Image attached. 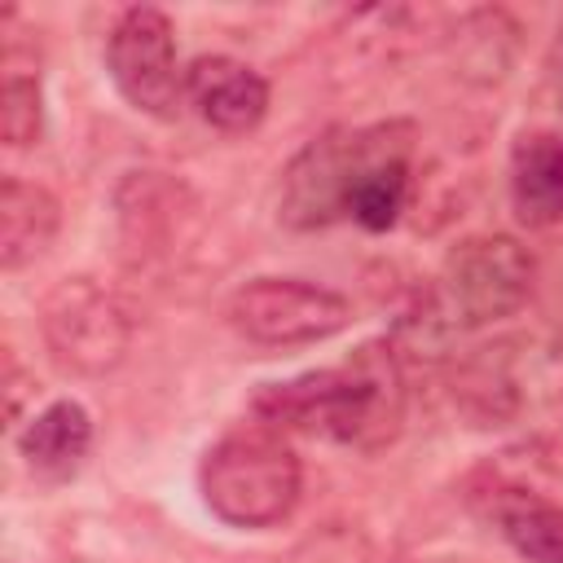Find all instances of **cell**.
I'll use <instances>...</instances> for the list:
<instances>
[{
	"label": "cell",
	"instance_id": "cell-1",
	"mask_svg": "<svg viewBox=\"0 0 563 563\" xmlns=\"http://www.w3.org/2000/svg\"><path fill=\"white\" fill-rule=\"evenodd\" d=\"M405 400V361L387 339H374L339 365L268 383L255 396V418L282 435L299 431L352 449H383L400 435Z\"/></svg>",
	"mask_w": 563,
	"mask_h": 563
},
{
	"label": "cell",
	"instance_id": "cell-2",
	"mask_svg": "<svg viewBox=\"0 0 563 563\" xmlns=\"http://www.w3.org/2000/svg\"><path fill=\"white\" fill-rule=\"evenodd\" d=\"M537 286L532 251L510 233H471L449 246L431 290L422 295V312L400 321L409 352H440L453 334L484 330L493 321L515 317Z\"/></svg>",
	"mask_w": 563,
	"mask_h": 563
},
{
	"label": "cell",
	"instance_id": "cell-3",
	"mask_svg": "<svg viewBox=\"0 0 563 563\" xmlns=\"http://www.w3.org/2000/svg\"><path fill=\"white\" fill-rule=\"evenodd\" d=\"M418 128L409 119L365 123V128H325L312 136L282 172L277 220L295 233L330 229L347 220V202L356 185L387 158H413Z\"/></svg>",
	"mask_w": 563,
	"mask_h": 563
},
{
	"label": "cell",
	"instance_id": "cell-4",
	"mask_svg": "<svg viewBox=\"0 0 563 563\" xmlns=\"http://www.w3.org/2000/svg\"><path fill=\"white\" fill-rule=\"evenodd\" d=\"M198 488L207 510L229 528H273L303 493V462L290 440L268 422H246L224 431L198 466Z\"/></svg>",
	"mask_w": 563,
	"mask_h": 563
},
{
	"label": "cell",
	"instance_id": "cell-5",
	"mask_svg": "<svg viewBox=\"0 0 563 563\" xmlns=\"http://www.w3.org/2000/svg\"><path fill=\"white\" fill-rule=\"evenodd\" d=\"M132 308L101 277L75 273L40 299V339L57 369L75 378H106L132 352Z\"/></svg>",
	"mask_w": 563,
	"mask_h": 563
},
{
	"label": "cell",
	"instance_id": "cell-6",
	"mask_svg": "<svg viewBox=\"0 0 563 563\" xmlns=\"http://www.w3.org/2000/svg\"><path fill=\"white\" fill-rule=\"evenodd\" d=\"M224 321L255 347H308L352 325L347 295L303 277H251L229 303Z\"/></svg>",
	"mask_w": 563,
	"mask_h": 563
},
{
	"label": "cell",
	"instance_id": "cell-7",
	"mask_svg": "<svg viewBox=\"0 0 563 563\" xmlns=\"http://www.w3.org/2000/svg\"><path fill=\"white\" fill-rule=\"evenodd\" d=\"M106 75L132 110L150 119H172L185 101V70L176 57L172 18L154 4L123 9L106 35Z\"/></svg>",
	"mask_w": 563,
	"mask_h": 563
},
{
	"label": "cell",
	"instance_id": "cell-8",
	"mask_svg": "<svg viewBox=\"0 0 563 563\" xmlns=\"http://www.w3.org/2000/svg\"><path fill=\"white\" fill-rule=\"evenodd\" d=\"M185 101L207 128L246 136L268 114V79L229 53H202L185 66Z\"/></svg>",
	"mask_w": 563,
	"mask_h": 563
},
{
	"label": "cell",
	"instance_id": "cell-9",
	"mask_svg": "<svg viewBox=\"0 0 563 563\" xmlns=\"http://www.w3.org/2000/svg\"><path fill=\"white\" fill-rule=\"evenodd\" d=\"M114 207L128 251L163 255L180 238V216L194 211V194L167 172H128L114 194Z\"/></svg>",
	"mask_w": 563,
	"mask_h": 563
},
{
	"label": "cell",
	"instance_id": "cell-10",
	"mask_svg": "<svg viewBox=\"0 0 563 563\" xmlns=\"http://www.w3.org/2000/svg\"><path fill=\"white\" fill-rule=\"evenodd\" d=\"M506 194L519 224L528 229L563 224V136L559 132H523L510 145Z\"/></svg>",
	"mask_w": 563,
	"mask_h": 563
},
{
	"label": "cell",
	"instance_id": "cell-11",
	"mask_svg": "<svg viewBox=\"0 0 563 563\" xmlns=\"http://www.w3.org/2000/svg\"><path fill=\"white\" fill-rule=\"evenodd\" d=\"M92 449V413L62 396L31 413L18 431V453L40 479H70Z\"/></svg>",
	"mask_w": 563,
	"mask_h": 563
},
{
	"label": "cell",
	"instance_id": "cell-12",
	"mask_svg": "<svg viewBox=\"0 0 563 563\" xmlns=\"http://www.w3.org/2000/svg\"><path fill=\"white\" fill-rule=\"evenodd\" d=\"M62 229V202L40 180L4 176L0 180V268L18 273L35 264Z\"/></svg>",
	"mask_w": 563,
	"mask_h": 563
},
{
	"label": "cell",
	"instance_id": "cell-13",
	"mask_svg": "<svg viewBox=\"0 0 563 563\" xmlns=\"http://www.w3.org/2000/svg\"><path fill=\"white\" fill-rule=\"evenodd\" d=\"M493 523L528 563H563V501L532 488H493Z\"/></svg>",
	"mask_w": 563,
	"mask_h": 563
},
{
	"label": "cell",
	"instance_id": "cell-14",
	"mask_svg": "<svg viewBox=\"0 0 563 563\" xmlns=\"http://www.w3.org/2000/svg\"><path fill=\"white\" fill-rule=\"evenodd\" d=\"M457 48V75L475 84H497L515 66L519 53V22L506 9H475L453 31Z\"/></svg>",
	"mask_w": 563,
	"mask_h": 563
},
{
	"label": "cell",
	"instance_id": "cell-15",
	"mask_svg": "<svg viewBox=\"0 0 563 563\" xmlns=\"http://www.w3.org/2000/svg\"><path fill=\"white\" fill-rule=\"evenodd\" d=\"M453 400L475 418V427H497L519 409V383L506 347H484L466 356L453 374Z\"/></svg>",
	"mask_w": 563,
	"mask_h": 563
},
{
	"label": "cell",
	"instance_id": "cell-16",
	"mask_svg": "<svg viewBox=\"0 0 563 563\" xmlns=\"http://www.w3.org/2000/svg\"><path fill=\"white\" fill-rule=\"evenodd\" d=\"M409 198H413V158H387L356 185L347 202V220H356L365 233H387L409 211Z\"/></svg>",
	"mask_w": 563,
	"mask_h": 563
},
{
	"label": "cell",
	"instance_id": "cell-17",
	"mask_svg": "<svg viewBox=\"0 0 563 563\" xmlns=\"http://www.w3.org/2000/svg\"><path fill=\"white\" fill-rule=\"evenodd\" d=\"M0 136L9 150H31L44 136V84L35 66H18L9 57L0 84Z\"/></svg>",
	"mask_w": 563,
	"mask_h": 563
},
{
	"label": "cell",
	"instance_id": "cell-18",
	"mask_svg": "<svg viewBox=\"0 0 563 563\" xmlns=\"http://www.w3.org/2000/svg\"><path fill=\"white\" fill-rule=\"evenodd\" d=\"M550 88H554V101L563 110V22H559L554 44H550Z\"/></svg>",
	"mask_w": 563,
	"mask_h": 563
}]
</instances>
